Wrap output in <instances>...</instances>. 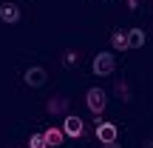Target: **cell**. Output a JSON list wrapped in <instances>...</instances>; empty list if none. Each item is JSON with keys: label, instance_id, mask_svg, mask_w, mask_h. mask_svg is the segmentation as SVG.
I'll use <instances>...</instances> for the list:
<instances>
[{"label": "cell", "instance_id": "cell-1", "mask_svg": "<svg viewBox=\"0 0 153 148\" xmlns=\"http://www.w3.org/2000/svg\"><path fill=\"white\" fill-rule=\"evenodd\" d=\"M85 105H88V111L91 114H102L105 111V105H108V94L102 91V88H88V94H85Z\"/></svg>", "mask_w": 153, "mask_h": 148}, {"label": "cell", "instance_id": "cell-2", "mask_svg": "<svg viewBox=\"0 0 153 148\" xmlns=\"http://www.w3.org/2000/svg\"><path fill=\"white\" fill-rule=\"evenodd\" d=\"M114 68H116V57L111 54V51H99V54L94 57V74L108 77V74H114Z\"/></svg>", "mask_w": 153, "mask_h": 148}, {"label": "cell", "instance_id": "cell-3", "mask_svg": "<svg viewBox=\"0 0 153 148\" xmlns=\"http://www.w3.org/2000/svg\"><path fill=\"white\" fill-rule=\"evenodd\" d=\"M23 80H26V86H31V88H40V86H45L48 74H45V68H43V66H31V68H26Z\"/></svg>", "mask_w": 153, "mask_h": 148}, {"label": "cell", "instance_id": "cell-4", "mask_svg": "<svg viewBox=\"0 0 153 148\" xmlns=\"http://www.w3.org/2000/svg\"><path fill=\"white\" fill-rule=\"evenodd\" d=\"M62 131H65L68 137H82L85 125H82V120L76 114H65V120H62Z\"/></svg>", "mask_w": 153, "mask_h": 148}, {"label": "cell", "instance_id": "cell-5", "mask_svg": "<svg viewBox=\"0 0 153 148\" xmlns=\"http://www.w3.org/2000/svg\"><path fill=\"white\" fill-rule=\"evenodd\" d=\"M116 125L114 122H97V140L99 143H116Z\"/></svg>", "mask_w": 153, "mask_h": 148}, {"label": "cell", "instance_id": "cell-6", "mask_svg": "<svg viewBox=\"0 0 153 148\" xmlns=\"http://www.w3.org/2000/svg\"><path fill=\"white\" fill-rule=\"evenodd\" d=\"M0 20L3 23H17L20 20V6L17 3H0Z\"/></svg>", "mask_w": 153, "mask_h": 148}, {"label": "cell", "instance_id": "cell-7", "mask_svg": "<svg viewBox=\"0 0 153 148\" xmlns=\"http://www.w3.org/2000/svg\"><path fill=\"white\" fill-rule=\"evenodd\" d=\"M45 111H48V114H65V111H68V97L54 94V97L45 103Z\"/></svg>", "mask_w": 153, "mask_h": 148}, {"label": "cell", "instance_id": "cell-8", "mask_svg": "<svg viewBox=\"0 0 153 148\" xmlns=\"http://www.w3.org/2000/svg\"><path fill=\"white\" fill-rule=\"evenodd\" d=\"M43 137H45V145H48V148H60V145H62V137H65V131L51 125V128H45V131H43Z\"/></svg>", "mask_w": 153, "mask_h": 148}, {"label": "cell", "instance_id": "cell-9", "mask_svg": "<svg viewBox=\"0 0 153 148\" xmlns=\"http://www.w3.org/2000/svg\"><path fill=\"white\" fill-rule=\"evenodd\" d=\"M145 46V32L142 29H131L128 32V49H142Z\"/></svg>", "mask_w": 153, "mask_h": 148}, {"label": "cell", "instance_id": "cell-10", "mask_svg": "<svg viewBox=\"0 0 153 148\" xmlns=\"http://www.w3.org/2000/svg\"><path fill=\"white\" fill-rule=\"evenodd\" d=\"M111 46H114V51H125L128 49V34L125 32H114L111 34Z\"/></svg>", "mask_w": 153, "mask_h": 148}, {"label": "cell", "instance_id": "cell-11", "mask_svg": "<svg viewBox=\"0 0 153 148\" xmlns=\"http://www.w3.org/2000/svg\"><path fill=\"white\" fill-rule=\"evenodd\" d=\"M28 148H48L45 145V137L43 134H31V137H28Z\"/></svg>", "mask_w": 153, "mask_h": 148}, {"label": "cell", "instance_id": "cell-12", "mask_svg": "<svg viewBox=\"0 0 153 148\" xmlns=\"http://www.w3.org/2000/svg\"><path fill=\"white\" fill-rule=\"evenodd\" d=\"M62 63H65V66H74V63H79V51H65V54H62Z\"/></svg>", "mask_w": 153, "mask_h": 148}, {"label": "cell", "instance_id": "cell-13", "mask_svg": "<svg viewBox=\"0 0 153 148\" xmlns=\"http://www.w3.org/2000/svg\"><path fill=\"white\" fill-rule=\"evenodd\" d=\"M116 91L122 94V100H131V97H128V86H125V83H122V80L116 83Z\"/></svg>", "mask_w": 153, "mask_h": 148}, {"label": "cell", "instance_id": "cell-14", "mask_svg": "<svg viewBox=\"0 0 153 148\" xmlns=\"http://www.w3.org/2000/svg\"><path fill=\"white\" fill-rule=\"evenodd\" d=\"M99 148H122V145H119V143H102Z\"/></svg>", "mask_w": 153, "mask_h": 148}, {"label": "cell", "instance_id": "cell-15", "mask_svg": "<svg viewBox=\"0 0 153 148\" xmlns=\"http://www.w3.org/2000/svg\"><path fill=\"white\" fill-rule=\"evenodd\" d=\"M9 148H14V145H9Z\"/></svg>", "mask_w": 153, "mask_h": 148}]
</instances>
